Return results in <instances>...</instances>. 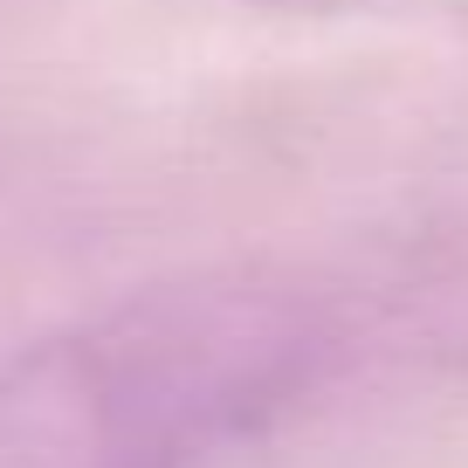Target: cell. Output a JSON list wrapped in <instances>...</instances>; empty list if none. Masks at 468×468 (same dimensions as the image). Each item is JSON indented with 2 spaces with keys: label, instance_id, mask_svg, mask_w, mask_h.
I'll list each match as a JSON object with an SVG mask.
<instances>
[{
  "label": "cell",
  "instance_id": "1",
  "mask_svg": "<svg viewBox=\"0 0 468 468\" xmlns=\"http://www.w3.org/2000/svg\"><path fill=\"white\" fill-rule=\"evenodd\" d=\"M310 7H324V0H310Z\"/></svg>",
  "mask_w": 468,
  "mask_h": 468
}]
</instances>
